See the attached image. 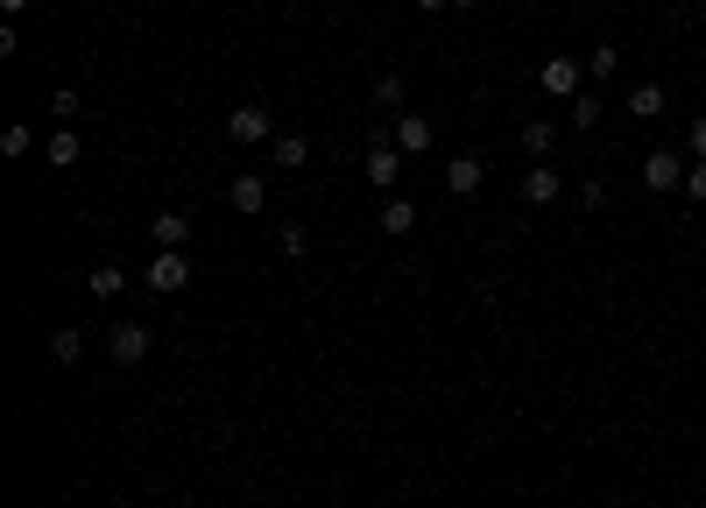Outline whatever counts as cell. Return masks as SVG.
<instances>
[{"mask_svg": "<svg viewBox=\"0 0 706 508\" xmlns=\"http://www.w3.org/2000/svg\"><path fill=\"white\" fill-rule=\"evenodd\" d=\"M360 170H368V184L381 191V199H389L396 184H403V149H396V134L381 128L375 142H368V155H360Z\"/></svg>", "mask_w": 706, "mask_h": 508, "instance_id": "6da1fadb", "label": "cell"}, {"mask_svg": "<svg viewBox=\"0 0 706 508\" xmlns=\"http://www.w3.org/2000/svg\"><path fill=\"white\" fill-rule=\"evenodd\" d=\"M643 184H651L657 199L685 191V155H678V149H651V155H643Z\"/></svg>", "mask_w": 706, "mask_h": 508, "instance_id": "7a4b0ae2", "label": "cell"}, {"mask_svg": "<svg viewBox=\"0 0 706 508\" xmlns=\"http://www.w3.org/2000/svg\"><path fill=\"white\" fill-rule=\"evenodd\" d=\"M106 354H113V367H142V360H149V325L121 318V325L106 332Z\"/></svg>", "mask_w": 706, "mask_h": 508, "instance_id": "3957f363", "label": "cell"}, {"mask_svg": "<svg viewBox=\"0 0 706 508\" xmlns=\"http://www.w3.org/2000/svg\"><path fill=\"white\" fill-rule=\"evenodd\" d=\"M580 78H586V64H580V57H544L538 85L551 92V100H580Z\"/></svg>", "mask_w": 706, "mask_h": 508, "instance_id": "277c9868", "label": "cell"}, {"mask_svg": "<svg viewBox=\"0 0 706 508\" xmlns=\"http://www.w3.org/2000/svg\"><path fill=\"white\" fill-rule=\"evenodd\" d=\"M191 283V262L177 247H163V254H149V289H156V297H177V289Z\"/></svg>", "mask_w": 706, "mask_h": 508, "instance_id": "5b68a950", "label": "cell"}, {"mask_svg": "<svg viewBox=\"0 0 706 508\" xmlns=\"http://www.w3.org/2000/svg\"><path fill=\"white\" fill-rule=\"evenodd\" d=\"M226 142H276V128H269V106H234L226 113Z\"/></svg>", "mask_w": 706, "mask_h": 508, "instance_id": "8992f818", "label": "cell"}, {"mask_svg": "<svg viewBox=\"0 0 706 508\" xmlns=\"http://www.w3.org/2000/svg\"><path fill=\"white\" fill-rule=\"evenodd\" d=\"M481 184H488V163H481V155H452V163H446V191H452V199H473Z\"/></svg>", "mask_w": 706, "mask_h": 508, "instance_id": "52a82bcc", "label": "cell"}, {"mask_svg": "<svg viewBox=\"0 0 706 508\" xmlns=\"http://www.w3.org/2000/svg\"><path fill=\"white\" fill-rule=\"evenodd\" d=\"M226 205H234V212H247V220H255V212H269V184H262L255 170H247V177H234V184H226Z\"/></svg>", "mask_w": 706, "mask_h": 508, "instance_id": "ba28073f", "label": "cell"}, {"mask_svg": "<svg viewBox=\"0 0 706 508\" xmlns=\"http://www.w3.org/2000/svg\"><path fill=\"white\" fill-rule=\"evenodd\" d=\"M396 149H403V155H424L431 149V121H424V113H396Z\"/></svg>", "mask_w": 706, "mask_h": 508, "instance_id": "9c48e42d", "label": "cell"}, {"mask_svg": "<svg viewBox=\"0 0 706 508\" xmlns=\"http://www.w3.org/2000/svg\"><path fill=\"white\" fill-rule=\"evenodd\" d=\"M269 163H276V170H304V163H311V134H276V142H269Z\"/></svg>", "mask_w": 706, "mask_h": 508, "instance_id": "30bf717a", "label": "cell"}, {"mask_svg": "<svg viewBox=\"0 0 706 508\" xmlns=\"http://www.w3.org/2000/svg\"><path fill=\"white\" fill-rule=\"evenodd\" d=\"M523 199H530V205H559V199H565L559 170H551V163H538V170H530V177H523Z\"/></svg>", "mask_w": 706, "mask_h": 508, "instance_id": "8fae6325", "label": "cell"}, {"mask_svg": "<svg viewBox=\"0 0 706 508\" xmlns=\"http://www.w3.org/2000/svg\"><path fill=\"white\" fill-rule=\"evenodd\" d=\"M43 155H50L57 170H71V163H79V155H85V134H79V128H57L50 142H43Z\"/></svg>", "mask_w": 706, "mask_h": 508, "instance_id": "7c38bea8", "label": "cell"}, {"mask_svg": "<svg viewBox=\"0 0 706 508\" xmlns=\"http://www.w3.org/2000/svg\"><path fill=\"white\" fill-rule=\"evenodd\" d=\"M410 226H417V205H410V199H396V191H389V199H381V233H389V241H403Z\"/></svg>", "mask_w": 706, "mask_h": 508, "instance_id": "4fadbf2b", "label": "cell"}, {"mask_svg": "<svg viewBox=\"0 0 706 508\" xmlns=\"http://www.w3.org/2000/svg\"><path fill=\"white\" fill-rule=\"evenodd\" d=\"M85 289H92V297H100V304H113V297H121V289H127V268H121V262H100V268H92V276H85Z\"/></svg>", "mask_w": 706, "mask_h": 508, "instance_id": "5bb4252c", "label": "cell"}, {"mask_svg": "<svg viewBox=\"0 0 706 508\" xmlns=\"http://www.w3.org/2000/svg\"><path fill=\"white\" fill-rule=\"evenodd\" d=\"M149 241H156V247H184L191 220H184V212H156V220H149Z\"/></svg>", "mask_w": 706, "mask_h": 508, "instance_id": "9a60e30c", "label": "cell"}, {"mask_svg": "<svg viewBox=\"0 0 706 508\" xmlns=\"http://www.w3.org/2000/svg\"><path fill=\"white\" fill-rule=\"evenodd\" d=\"M403 92H410L403 78H396V71H381L375 85H368V100H375V113H403Z\"/></svg>", "mask_w": 706, "mask_h": 508, "instance_id": "2e32d148", "label": "cell"}, {"mask_svg": "<svg viewBox=\"0 0 706 508\" xmlns=\"http://www.w3.org/2000/svg\"><path fill=\"white\" fill-rule=\"evenodd\" d=\"M50 360H57V367H79V360H85V332H79V325H64V332L50 339Z\"/></svg>", "mask_w": 706, "mask_h": 508, "instance_id": "e0dca14e", "label": "cell"}, {"mask_svg": "<svg viewBox=\"0 0 706 508\" xmlns=\"http://www.w3.org/2000/svg\"><path fill=\"white\" fill-rule=\"evenodd\" d=\"M516 142H523V155H530V163H544V155L559 149V134H551V121H530V128L516 134Z\"/></svg>", "mask_w": 706, "mask_h": 508, "instance_id": "ac0fdd59", "label": "cell"}, {"mask_svg": "<svg viewBox=\"0 0 706 508\" xmlns=\"http://www.w3.org/2000/svg\"><path fill=\"white\" fill-rule=\"evenodd\" d=\"M628 113H636V121H657V113H664V85H636V92H628Z\"/></svg>", "mask_w": 706, "mask_h": 508, "instance_id": "d6986e66", "label": "cell"}, {"mask_svg": "<svg viewBox=\"0 0 706 508\" xmlns=\"http://www.w3.org/2000/svg\"><path fill=\"white\" fill-rule=\"evenodd\" d=\"M572 128H580V134L601 128V100H594V92H580V100H572Z\"/></svg>", "mask_w": 706, "mask_h": 508, "instance_id": "ffe728a7", "label": "cell"}, {"mask_svg": "<svg viewBox=\"0 0 706 508\" xmlns=\"http://www.w3.org/2000/svg\"><path fill=\"white\" fill-rule=\"evenodd\" d=\"M615 71H622V50L615 43H601L594 57H586V78H615Z\"/></svg>", "mask_w": 706, "mask_h": 508, "instance_id": "44dd1931", "label": "cell"}, {"mask_svg": "<svg viewBox=\"0 0 706 508\" xmlns=\"http://www.w3.org/2000/svg\"><path fill=\"white\" fill-rule=\"evenodd\" d=\"M29 149H35V128L29 121H14L8 134H0V155H29Z\"/></svg>", "mask_w": 706, "mask_h": 508, "instance_id": "7402d4cb", "label": "cell"}, {"mask_svg": "<svg viewBox=\"0 0 706 508\" xmlns=\"http://www.w3.org/2000/svg\"><path fill=\"white\" fill-rule=\"evenodd\" d=\"M79 106H85V100H79V85H57V92H50V113H57V121H71Z\"/></svg>", "mask_w": 706, "mask_h": 508, "instance_id": "603a6c76", "label": "cell"}, {"mask_svg": "<svg viewBox=\"0 0 706 508\" xmlns=\"http://www.w3.org/2000/svg\"><path fill=\"white\" fill-rule=\"evenodd\" d=\"M572 199H580V212H607V184H580Z\"/></svg>", "mask_w": 706, "mask_h": 508, "instance_id": "cb8c5ba5", "label": "cell"}, {"mask_svg": "<svg viewBox=\"0 0 706 508\" xmlns=\"http://www.w3.org/2000/svg\"><path fill=\"white\" fill-rule=\"evenodd\" d=\"M685 199H693V205H706V163H693V170H685Z\"/></svg>", "mask_w": 706, "mask_h": 508, "instance_id": "d4e9b609", "label": "cell"}, {"mask_svg": "<svg viewBox=\"0 0 706 508\" xmlns=\"http://www.w3.org/2000/svg\"><path fill=\"white\" fill-rule=\"evenodd\" d=\"M685 149H693V163H706V113H699L693 128H685Z\"/></svg>", "mask_w": 706, "mask_h": 508, "instance_id": "484cf974", "label": "cell"}, {"mask_svg": "<svg viewBox=\"0 0 706 508\" xmlns=\"http://www.w3.org/2000/svg\"><path fill=\"white\" fill-rule=\"evenodd\" d=\"M0 8H8V14H22V8H29V0H0Z\"/></svg>", "mask_w": 706, "mask_h": 508, "instance_id": "4316f807", "label": "cell"}, {"mask_svg": "<svg viewBox=\"0 0 706 508\" xmlns=\"http://www.w3.org/2000/svg\"><path fill=\"white\" fill-rule=\"evenodd\" d=\"M417 8H431V14H438V8H452V0H417Z\"/></svg>", "mask_w": 706, "mask_h": 508, "instance_id": "83f0119b", "label": "cell"}, {"mask_svg": "<svg viewBox=\"0 0 706 508\" xmlns=\"http://www.w3.org/2000/svg\"><path fill=\"white\" fill-rule=\"evenodd\" d=\"M452 8H481V0H452Z\"/></svg>", "mask_w": 706, "mask_h": 508, "instance_id": "f1b7e54d", "label": "cell"}]
</instances>
